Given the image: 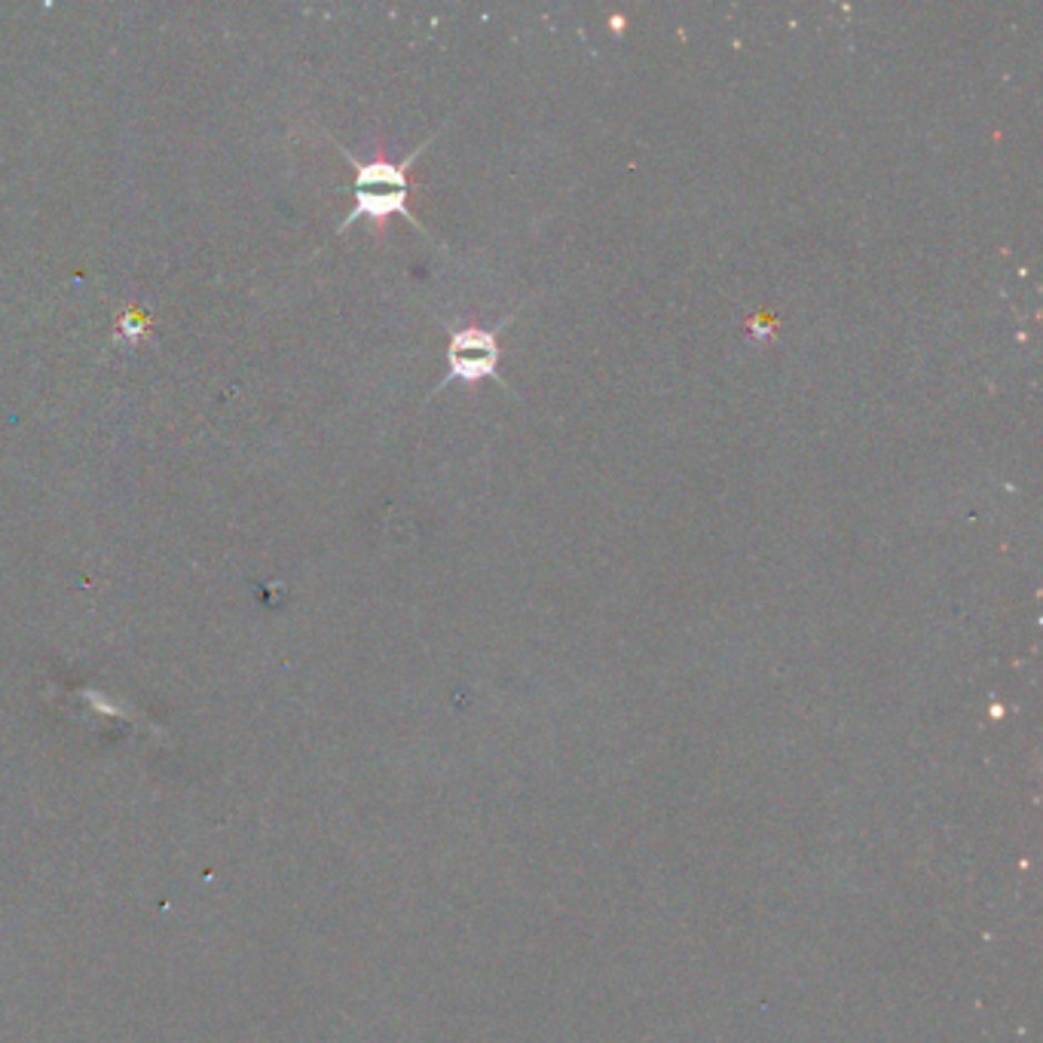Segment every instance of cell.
I'll list each match as a JSON object with an SVG mask.
<instances>
[{"instance_id": "cell-2", "label": "cell", "mask_w": 1043, "mask_h": 1043, "mask_svg": "<svg viewBox=\"0 0 1043 1043\" xmlns=\"http://www.w3.org/2000/svg\"><path fill=\"white\" fill-rule=\"evenodd\" d=\"M515 321V316H508L499 321L496 328H480V325H466V328H454L447 325L450 334V344H447V374L444 380L435 386V395H441L450 383H480V380H496L499 386L508 389V383L499 374L503 365V331Z\"/></svg>"}, {"instance_id": "cell-1", "label": "cell", "mask_w": 1043, "mask_h": 1043, "mask_svg": "<svg viewBox=\"0 0 1043 1043\" xmlns=\"http://www.w3.org/2000/svg\"><path fill=\"white\" fill-rule=\"evenodd\" d=\"M431 141H435V136L426 138V145H419V148L401 162H358L352 153H346V150L340 148V153H344L346 160L356 166V185H352V190H356V206H352V211L340 221L337 234H346V230L358 221H374L377 224V230H383V224L389 221V218H405V221H410L414 227L423 230V224L414 218V211L407 209V197H410V178H407V172H410L414 160H417L423 150L429 148Z\"/></svg>"}]
</instances>
